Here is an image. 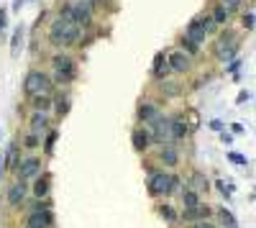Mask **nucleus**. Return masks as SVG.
<instances>
[{"label": "nucleus", "instance_id": "f257e3e1", "mask_svg": "<svg viewBox=\"0 0 256 228\" xmlns=\"http://www.w3.org/2000/svg\"><path fill=\"white\" fill-rule=\"evenodd\" d=\"M84 34H88L84 28H80L74 24H67V20H62L59 16L52 20V26H49V41L54 46H59V49H70V46L82 44Z\"/></svg>", "mask_w": 256, "mask_h": 228}, {"label": "nucleus", "instance_id": "f03ea898", "mask_svg": "<svg viewBox=\"0 0 256 228\" xmlns=\"http://www.w3.org/2000/svg\"><path fill=\"white\" fill-rule=\"evenodd\" d=\"M146 190L152 198H166L172 192H180L182 184H180V177L177 174H169L164 170H152L146 177Z\"/></svg>", "mask_w": 256, "mask_h": 228}, {"label": "nucleus", "instance_id": "7ed1b4c3", "mask_svg": "<svg viewBox=\"0 0 256 228\" xmlns=\"http://www.w3.org/2000/svg\"><path fill=\"white\" fill-rule=\"evenodd\" d=\"M52 80L56 85H72L77 80V62L70 56V54H54L52 56Z\"/></svg>", "mask_w": 256, "mask_h": 228}, {"label": "nucleus", "instance_id": "20e7f679", "mask_svg": "<svg viewBox=\"0 0 256 228\" xmlns=\"http://www.w3.org/2000/svg\"><path fill=\"white\" fill-rule=\"evenodd\" d=\"M54 85H56V82L52 80L49 72L31 70L24 77V95L26 98H34V95H54Z\"/></svg>", "mask_w": 256, "mask_h": 228}, {"label": "nucleus", "instance_id": "39448f33", "mask_svg": "<svg viewBox=\"0 0 256 228\" xmlns=\"http://www.w3.org/2000/svg\"><path fill=\"white\" fill-rule=\"evenodd\" d=\"M59 18H62V20H67V24H74V26L84 28V31H90L95 16H92L88 8H82L77 0H67V3H62V6H59Z\"/></svg>", "mask_w": 256, "mask_h": 228}, {"label": "nucleus", "instance_id": "423d86ee", "mask_svg": "<svg viewBox=\"0 0 256 228\" xmlns=\"http://www.w3.org/2000/svg\"><path fill=\"white\" fill-rule=\"evenodd\" d=\"M148 134H152V141L154 144H159V146H166V144H174L172 141V126H169V116H159V118H154L152 123H148Z\"/></svg>", "mask_w": 256, "mask_h": 228}, {"label": "nucleus", "instance_id": "0eeeda50", "mask_svg": "<svg viewBox=\"0 0 256 228\" xmlns=\"http://www.w3.org/2000/svg\"><path fill=\"white\" fill-rule=\"evenodd\" d=\"M16 177L18 182H31L41 174V159L38 156H20V162L16 164Z\"/></svg>", "mask_w": 256, "mask_h": 228}, {"label": "nucleus", "instance_id": "6e6552de", "mask_svg": "<svg viewBox=\"0 0 256 228\" xmlns=\"http://www.w3.org/2000/svg\"><path fill=\"white\" fill-rule=\"evenodd\" d=\"M166 59H169V67H172L174 74H187L192 70V56L184 54L180 46L172 49V52H166Z\"/></svg>", "mask_w": 256, "mask_h": 228}, {"label": "nucleus", "instance_id": "1a4fd4ad", "mask_svg": "<svg viewBox=\"0 0 256 228\" xmlns=\"http://www.w3.org/2000/svg\"><path fill=\"white\" fill-rule=\"evenodd\" d=\"M49 128H52V116H49V113L34 110V113L28 116V131H31V134H36V136L44 138V134H46Z\"/></svg>", "mask_w": 256, "mask_h": 228}, {"label": "nucleus", "instance_id": "9d476101", "mask_svg": "<svg viewBox=\"0 0 256 228\" xmlns=\"http://www.w3.org/2000/svg\"><path fill=\"white\" fill-rule=\"evenodd\" d=\"M169 126H172V141H184L192 131L187 126V116L184 113H172L169 116Z\"/></svg>", "mask_w": 256, "mask_h": 228}, {"label": "nucleus", "instance_id": "9b49d317", "mask_svg": "<svg viewBox=\"0 0 256 228\" xmlns=\"http://www.w3.org/2000/svg\"><path fill=\"white\" fill-rule=\"evenodd\" d=\"M152 77H154L156 82H162V80H169V77H172V67H169L166 52H159V54L154 56V62H152Z\"/></svg>", "mask_w": 256, "mask_h": 228}, {"label": "nucleus", "instance_id": "f8f14e48", "mask_svg": "<svg viewBox=\"0 0 256 228\" xmlns=\"http://www.w3.org/2000/svg\"><path fill=\"white\" fill-rule=\"evenodd\" d=\"M184 36H190L192 41L202 44V41L210 36V34H208V28H205V18H202V16H195V18H192L190 24H187V28H184Z\"/></svg>", "mask_w": 256, "mask_h": 228}, {"label": "nucleus", "instance_id": "ddd939ff", "mask_svg": "<svg viewBox=\"0 0 256 228\" xmlns=\"http://www.w3.org/2000/svg\"><path fill=\"white\" fill-rule=\"evenodd\" d=\"M131 144H134V149H136L138 154H146L148 146H152L154 141H152V134H148L146 126H136L134 134H131Z\"/></svg>", "mask_w": 256, "mask_h": 228}, {"label": "nucleus", "instance_id": "4468645a", "mask_svg": "<svg viewBox=\"0 0 256 228\" xmlns=\"http://www.w3.org/2000/svg\"><path fill=\"white\" fill-rule=\"evenodd\" d=\"M26 195H28V190H26V182H13L10 188H8V192H6V198H8V205H10V208H20V205L26 202Z\"/></svg>", "mask_w": 256, "mask_h": 228}, {"label": "nucleus", "instance_id": "2eb2a0df", "mask_svg": "<svg viewBox=\"0 0 256 228\" xmlns=\"http://www.w3.org/2000/svg\"><path fill=\"white\" fill-rule=\"evenodd\" d=\"M52 192V174L49 172H41L36 180H34V198L36 200H46Z\"/></svg>", "mask_w": 256, "mask_h": 228}, {"label": "nucleus", "instance_id": "dca6fc26", "mask_svg": "<svg viewBox=\"0 0 256 228\" xmlns=\"http://www.w3.org/2000/svg\"><path fill=\"white\" fill-rule=\"evenodd\" d=\"M156 159H159V164H164V167H177L180 164V152L172 146V144H166V146H159Z\"/></svg>", "mask_w": 256, "mask_h": 228}, {"label": "nucleus", "instance_id": "f3484780", "mask_svg": "<svg viewBox=\"0 0 256 228\" xmlns=\"http://www.w3.org/2000/svg\"><path fill=\"white\" fill-rule=\"evenodd\" d=\"M162 116V110L154 106V102H141L138 106V110H136V118H138V123L141 126H148L154 118H159Z\"/></svg>", "mask_w": 256, "mask_h": 228}, {"label": "nucleus", "instance_id": "a211bd4d", "mask_svg": "<svg viewBox=\"0 0 256 228\" xmlns=\"http://www.w3.org/2000/svg\"><path fill=\"white\" fill-rule=\"evenodd\" d=\"M228 46H238V41H236V31H230V28H226L218 38H216V44H212V54H220L223 49H228Z\"/></svg>", "mask_w": 256, "mask_h": 228}, {"label": "nucleus", "instance_id": "6ab92c4d", "mask_svg": "<svg viewBox=\"0 0 256 228\" xmlns=\"http://www.w3.org/2000/svg\"><path fill=\"white\" fill-rule=\"evenodd\" d=\"M208 216H210V208H208L205 202H200L198 208H190V210H184V213L180 216V220H182V223H198V220H205Z\"/></svg>", "mask_w": 256, "mask_h": 228}, {"label": "nucleus", "instance_id": "aec40b11", "mask_svg": "<svg viewBox=\"0 0 256 228\" xmlns=\"http://www.w3.org/2000/svg\"><path fill=\"white\" fill-rule=\"evenodd\" d=\"M180 200H182V205H184V210L198 208V205L202 202V200H200V192H195L192 188H182V190H180Z\"/></svg>", "mask_w": 256, "mask_h": 228}, {"label": "nucleus", "instance_id": "412c9836", "mask_svg": "<svg viewBox=\"0 0 256 228\" xmlns=\"http://www.w3.org/2000/svg\"><path fill=\"white\" fill-rule=\"evenodd\" d=\"M70 108H72L70 92H59V95L54 98V113H56V118H64V116L70 113Z\"/></svg>", "mask_w": 256, "mask_h": 228}, {"label": "nucleus", "instance_id": "4be33fe9", "mask_svg": "<svg viewBox=\"0 0 256 228\" xmlns=\"http://www.w3.org/2000/svg\"><path fill=\"white\" fill-rule=\"evenodd\" d=\"M56 138H59V131L56 128H49L44 134V138H41V149H44V156H54V146H56Z\"/></svg>", "mask_w": 256, "mask_h": 228}, {"label": "nucleus", "instance_id": "5701e85b", "mask_svg": "<svg viewBox=\"0 0 256 228\" xmlns=\"http://www.w3.org/2000/svg\"><path fill=\"white\" fill-rule=\"evenodd\" d=\"M18 162H20V156H18V141H10L6 154H3V167L6 170H16Z\"/></svg>", "mask_w": 256, "mask_h": 228}, {"label": "nucleus", "instance_id": "b1692460", "mask_svg": "<svg viewBox=\"0 0 256 228\" xmlns=\"http://www.w3.org/2000/svg\"><path fill=\"white\" fill-rule=\"evenodd\" d=\"M28 100H31V108H34V110L49 113V110L54 108V95H34V98H28Z\"/></svg>", "mask_w": 256, "mask_h": 228}, {"label": "nucleus", "instance_id": "393cba45", "mask_svg": "<svg viewBox=\"0 0 256 228\" xmlns=\"http://www.w3.org/2000/svg\"><path fill=\"white\" fill-rule=\"evenodd\" d=\"M190 188L202 195V192L210 190V182H208V177H205L202 172H192V177H190Z\"/></svg>", "mask_w": 256, "mask_h": 228}, {"label": "nucleus", "instance_id": "a878e982", "mask_svg": "<svg viewBox=\"0 0 256 228\" xmlns=\"http://www.w3.org/2000/svg\"><path fill=\"white\" fill-rule=\"evenodd\" d=\"M24 41H26V31L18 26V28L13 31V36H10V56H18V54H20V49H24Z\"/></svg>", "mask_w": 256, "mask_h": 228}, {"label": "nucleus", "instance_id": "bb28decb", "mask_svg": "<svg viewBox=\"0 0 256 228\" xmlns=\"http://www.w3.org/2000/svg\"><path fill=\"white\" fill-rule=\"evenodd\" d=\"M210 16H212V20L220 26V24H228V20H230L233 10H228L223 3H216V6H212V10H210Z\"/></svg>", "mask_w": 256, "mask_h": 228}, {"label": "nucleus", "instance_id": "cd10ccee", "mask_svg": "<svg viewBox=\"0 0 256 228\" xmlns=\"http://www.w3.org/2000/svg\"><path fill=\"white\" fill-rule=\"evenodd\" d=\"M180 49L184 52V54H190V56H200V44L198 41H192L190 36H180Z\"/></svg>", "mask_w": 256, "mask_h": 228}, {"label": "nucleus", "instance_id": "c85d7f7f", "mask_svg": "<svg viewBox=\"0 0 256 228\" xmlns=\"http://www.w3.org/2000/svg\"><path fill=\"white\" fill-rule=\"evenodd\" d=\"M156 213H159L166 223H177V220H180V213H177L169 202H159V205H156Z\"/></svg>", "mask_w": 256, "mask_h": 228}, {"label": "nucleus", "instance_id": "c756f323", "mask_svg": "<svg viewBox=\"0 0 256 228\" xmlns=\"http://www.w3.org/2000/svg\"><path fill=\"white\" fill-rule=\"evenodd\" d=\"M162 92H164L166 98H177L180 85H177V82H172V77H169V80H162Z\"/></svg>", "mask_w": 256, "mask_h": 228}, {"label": "nucleus", "instance_id": "7c9ffc66", "mask_svg": "<svg viewBox=\"0 0 256 228\" xmlns=\"http://www.w3.org/2000/svg\"><path fill=\"white\" fill-rule=\"evenodd\" d=\"M218 218H220V226H223V228H233V226H238V223H236V216H233L230 210H226V208H220V210H218Z\"/></svg>", "mask_w": 256, "mask_h": 228}, {"label": "nucleus", "instance_id": "2f4dec72", "mask_svg": "<svg viewBox=\"0 0 256 228\" xmlns=\"http://www.w3.org/2000/svg\"><path fill=\"white\" fill-rule=\"evenodd\" d=\"M24 228H46V223L41 220V216H38L36 210H31V213L26 216V223H24Z\"/></svg>", "mask_w": 256, "mask_h": 228}, {"label": "nucleus", "instance_id": "473e14b6", "mask_svg": "<svg viewBox=\"0 0 256 228\" xmlns=\"http://www.w3.org/2000/svg\"><path fill=\"white\" fill-rule=\"evenodd\" d=\"M24 146H26V149H38V146H41V136H36V134L28 131L26 138H24Z\"/></svg>", "mask_w": 256, "mask_h": 228}, {"label": "nucleus", "instance_id": "72a5a7b5", "mask_svg": "<svg viewBox=\"0 0 256 228\" xmlns=\"http://www.w3.org/2000/svg\"><path fill=\"white\" fill-rule=\"evenodd\" d=\"M228 162L236 164V167H246V164H248V159L244 154H238V152H228Z\"/></svg>", "mask_w": 256, "mask_h": 228}, {"label": "nucleus", "instance_id": "f704fd0d", "mask_svg": "<svg viewBox=\"0 0 256 228\" xmlns=\"http://www.w3.org/2000/svg\"><path fill=\"white\" fill-rule=\"evenodd\" d=\"M216 184H218V190L223 192V198H226V200H230V195H233V188H230V184H226L223 180H218Z\"/></svg>", "mask_w": 256, "mask_h": 228}, {"label": "nucleus", "instance_id": "c9c22d12", "mask_svg": "<svg viewBox=\"0 0 256 228\" xmlns=\"http://www.w3.org/2000/svg\"><path fill=\"white\" fill-rule=\"evenodd\" d=\"M241 24H244L246 28H254V26H256V16H254V13H244V16H241Z\"/></svg>", "mask_w": 256, "mask_h": 228}, {"label": "nucleus", "instance_id": "e433bc0d", "mask_svg": "<svg viewBox=\"0 0 256 228\" xmlns=\"http://www.w3.org/2000/svg\"><path fill=\"white\" fill-rule=\"evenodd\" d=\"M218 3H223V6L228 8V10H238L244 0H218Z\"/></svg>", "mask_w": 256, "mask_h": 228}, {"label": "nucleus", "instance_id": "4c0bfd02", "mask_svg": "<svg viewBox=\"0 0 256 228\" xmlns=\"http://www.w3.org/2000/svg\"><path fill=\"white\" fill-rule=\"evenodd\" d=\"M6 26H8V10H6V8H0V36H3Z\"/></svg>", "mask_w": 256, "mask_h": 228}, {"label": "nucleus", "instance_id": "58836bf2", "mask_svg": "<svg viewBox=\"0 0 256 228\" xmlns=\"http://www.w3.org/2000/svg\"><path fill=\"white\" fill-rule=\"evenodd\" d=\"M192 228H216V223H210V220H198V223H192Z\"/></svg>", "mask_w": 256, "mask_h": 228}, {"label": "nucleus", "instance_id": "ea45409f", "mask_svg": "<svg viewBox=\"0 0 256 228\" xmlns=\"http://www.w3.org/2000/svg\"><path fill=\"white\" fill-rule=\"evenodd\" d=\"M220 141H223L226 146H228V144H233V136H230L228 131H220Z\"/></svg>", "mask_w": 256, "mask_h": 228}, {"label": "nucleus", "instance_id": "a19ab883", "mask_svg": "<svg viewBox=\"0 0 256 228\" xmlns=\"http://www.w3.org/2000/svg\"><path fill=\"white\" fill-rule=\"evenodd\" d=\"M238 67H241V62H238V59H233L230 64H228V72H238Z\"/></svg>", "mask_w": 256, "mask_h": 228}, {"label": "nucleus", "instance_id": "79ce46f5", "mask_svg": "<svg viewBox=\"0 0 256 228\" xmlns=\"http://www.w3.org/2000/svg\"><path fill=\"white\" fill-rule=\"evenodd\" d=\"M210 128H212V131H223V123L216 118V120H210Z\"/></svg>", "mask_w": 256, "mask_h": 228}, {"label": "nucleus", "instance_id": "37998d69", "mask_svg": "<svg viewBox=\"0 0 256 228\" xmlns=\"http://www.w3.org/2000/svg\"><path fill=\"white\" fill-rule=\"evenodd\" d=\"M248 98H251V95H248V92L244 90V92H238V98H236V102H238V106H241V102H246Z\"/></svg>", "mask_w": 256, "mask_h": 228}, {"label": "nucleus", "instance_id": "c03bdc74", "mask_svg": "<svg viewBox=\"0 0 256 228\" xmlns=\"http://www.w3.org/2000/svg\"><path fill=\"white\" fill-rule=\"evenodd\" d=\"M24 6H26V0H13V10H16V13L24 8Z\"/></svg>", "mask_w": 256, "mask_h": 228}, {"label": "nucleus", "instance_id": "a18cd8bd", "mask_svg": "<svg viewBox=\"0 0 256 228\" xmlns=\"http://www.w3.org/2000/svg\"><path fill=\"white\" fill-rule=\"evenodd\" d=\"M230 131H233V134H244V126H241V123H233Z\"/></svg>", "mask_w": 256, "mask_h": 228}, {"label": "nucleus", "instance_id": "49530a36", "mask_svg": "<svg viewBox=\"0 0 256 228\" xmlns=\"http://www.w3.org/2000/svg\"><path fill=\"white\" fill-rule=\"evenodd\" d=\"M3 170H6L3 167V154H0V180H3Z\"/></svg>", "mask_w": 256, "mask_h": 228}, {"label": "nucleus", "instance_id": "de8ad7c7", "mask_svg": "<svg viewBox=\"0 0 256 228\" xmlns=\"http://www.w3.org/2000/svg\"><path fill=\"white\" fill-rule=\"evenodd\" d=\"M98 6H108V3H113V0H95Z\"/></svg>", "mask_w": 256, "mask_h": 228}, {"label": "nucleus", "instance_id": "09e8293b", "mask_svg": "<svg viewBox=\"0 0 256 228\" xmlns=\"http://www.w3.org/2000/svg\"><path fill=\"white\" fill-rule=\"evenodd\" d=\"M0 131H3V126H0Z\"/></svg>", "mask_w": 256, "mask_h": 228}]
</instances>
